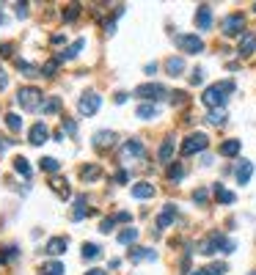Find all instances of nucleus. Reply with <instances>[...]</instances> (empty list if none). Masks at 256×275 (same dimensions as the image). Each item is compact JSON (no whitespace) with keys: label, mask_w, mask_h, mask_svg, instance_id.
Masks as SVG:
<instances>
[{"label":"nucleus","mask_w":256,"mask_h":275,"mask_svg":"<svg viewBox=\"0 0 256 275\" xmlns=\"http://www.w3.org/2000/svg\"><path fill=\"white\" fill-rule=\"evenodd\" d=\"M50 190L55 193V196L61 198V201H69V196H72V190H69V182L66 179H61V176H55L50 182Z\"/></svg>","instance_id":"14"},{"label":"nucleus","mask_w":256,"mask_h":275,"mask_svg":"<svg viewBox=\"0 0 256 275\" xmlns=\"http://www.w3.org/2000/svg\"><path fill=\"white\" fill-rule=\"evenodd\" d=\"M182 176H185V165H182V163H171V168H168V179H171V182H179Z\"/></svg>","instance_id":"33"},{"label":"nucleus","mask_w":256,"mask_h":275,"mask_svg":"<svg viewBox=\"0 0 256 275\" xmlns=\"http://www.w3.org/2000/svg\"><path fill=\"white\" fill-rule=\"evenodd\" d=\"M154 259H157V253L152 248H132L130 251V261H154Z\"/></svg>","instance_id":"16"},{"label":"nucleus","mask_w":256,"mask_h":275,"mask_svg":"<svg viewBox=\"0 0 256 275\" xmlns=\"http://www.w3.org/2000/svg\"><path fill=\"white\" fill-rule=\"evenodd\" d=\"M193 201H196V204H207V201H210V193H207L204 187H201V190L193 193Z\"/></svg>","instance_id":"41"},{"label":"nucleus","mask_w":256,"mask_h":275,"mask_svg":"<svg viewBox=\"0 0 256 275\" xmlns=\"http://www.w3.org/2000/svg\"><path fill=\"white\" fill-rule=\"evenodd\" d=\"M220 154H223V157H237L240 154V140H223V143H220Z\"/></svg>","instance_id":"25"},{"label":"nucleus","mask_w":256,"mask_h":275,"mask_svg":"<svg viewBox=\"0 0 256 275\" xmlns=\"http://www.w3.org/2000/svg\"><path fill=\"white\" fill-rule=\"evenodd\" d=\"M210 146V138L204 132H190L185 140H182V157H190V154H198Z\"/></svg>","instance_id":"3"},{"label":"nucleus","mask_w":256,"mask_h":275,"mask_svg":"<svg viewBox=\"0 0 256 275\" xmlns=\"http://www.w3.org/2000/svg\"><path fill=\"white\" fill-rule=\"evenodd\" d=\"M77 14H80V3H69V6L64 9V19H66V22L77 19Z\"/></svg>","instance_id":"38"},{"label":"nucleus","mask_w":256,"mask_h":275,"mask_svg":"<svg viewBox=\"0 0 256 275\" xmlns=\"http://www.w3.org/2000/svg\"><path fill=\"white\" fill-rule=\"evenodd\" d=\"M248 275H256V272H248Z\"/></svg>","instance_id":"54"},{"label":"nucleus","mask_w":256,"mask_h":275,"mask_svg":"<svg viewBox=\"0 0 256 275\" xmlns=\"http://www.w3.org/2000/svg\"><path fill=\"white\" fill-rule=\"evenodd\" d=\"M226 242H229V239H226L220 231H212L210 237H204V239H201V245H198V253H204V256H212V253H218V251L223 253Z\"/></svg>","instance_id":"5"},{"label":"nucleus","mask_w":256,"mask_h":275,"mask_svg":"<svg viewBox=\"0 0 256 275\" xmlns=\"http://www.w3.org/2000/svg\"><path fill=\"white\" fill-rule=\"evenodd\" d=\"M165 72H168L171 77H179L182 72H185V58H179V55L168 58V61H165Z\"/></svg>","instance_id":"18"},{"label":"nucleus","mask_w":256,"mask_h":275,"mask_svg":"<svg viewBox=\"0 0 256 275\" xmlns=\"http://www.w3.org/2000/svg\"><path fill=\"white\" fill-rule=\"evenodd\" d=\"M17 102H19V107H25L28 113L39 110V107H44V102H42V91H39L36 85H28V88H19V94H17Z\"/></svg>","instance_id":"2"},{"label":"nucleus","mask_w":256,"mask_h":275,"mask_svg":"<svg viewBox=\"0 0 256 275\" xmlns=\"http://www.w3.org/2000/svg\"><path fill=\"white\" fill-rule=\"evenodd\" d=\"M66 248H69V239H66V237H52V239H47V253H50V256H61Z\"/></svg>","instance_id":"15"},{"label":"nucleus","mask_w":256,"mask_h":275,"mask_svg":"<svg viewBox=\"0 0 256 275\" xmlns=\"http://www.w3.org/2000/svg\"><path fill=\"white\" fill-rule=\"evenodd\" d=\"M83 47H86V39H75V44L66 47V50L58 55V64H61V61H72V58H77V52L83 50Z\"/></svg>","instance_id":"17"},{"label":"nucleus","mask_w":256,"mask_h":275,"mask_svg":"<svg viewBox=\"0 0 256 275\" xmlns=\"http://www.w3.org/2000/svg\"><path fill=\"white\" fill-rule=\"evenodd\" d=\"M91 143L97 146V149H107V146L116 143V132H113V130H99L97 135L91 138Z\"/></svg>","instance_id":"11"},{"label":"nucleus","mask_w":256,"mask_h":275,"mask_svg":"<svg viewBox=\"0 0 256 275\" xmlns=\"http://www.w3.org/2000/svg\"><path fill=\"white\" fill-rule=\"evenodd\" d=\"M6 151V143H0V154H3Z\"/></svg>","instance_id":"52"},{"label":"nucleus","mask_w":256,"mask_h":275,"mask_svg":"<svg viewBox=\"0 0 256 275\" xmlns=\"http://www.w3.org/2000/svg\"><path fill=\"white\" fill-rule=\"evenodd\" d=\"M42 110L47 113V116H52V113H58V110H61V99H58V97H50V99H47V102H44V107H42Z\"/></svg>","instance_id":"35"},{"label":"nucleus","mask_w":256,"mask_h":275,"mask_svg":"<svg viewBox=\"0 0 256 275\" xmlns=\"http://www.w3.org/2000/svg\"><path fill=\"white\" fill-rule=\"evenodd\" d=\"M17 17H28V6L25 3H17Z\"/></svg>","instance_id":"46"},{"label":"nucleus","mask_w":256,"mask_h":275,"mask_svg":"<svg viewBox=\"0 0 256 275\" xmlns=\"http://www.w3.org/2000/svg\"><path fill=\"white\" fill-rule=\"evenodd\" d=\"M234 91V83L232 80H220V83L210 85V88H204V94H201V102H204L207 107H212V110H223L226 102H229V94Z\"/></svg>","instance_id":"1"},{"label":"nucleus","mask_w":256,"mask_h":275,"mask_svg":"<svg viewBox=\"0 0 256 275\" xmlns=\"http://www.w3.org/2000/svg\"><path fill=\"white\" fill-rule=\"evenodd\" d=\"M127 102V94H116V105H124Z\"/></svg>","instance_id":"50"},{"label":"nucleus","mask_w":256,"mask_h":275,"mask_svg":"<svg viewBox=\"0 0 256 275\" xmlns=\"http://www.w3.org/2000/svg\"><path fill=\"white\" fill-rule=\"evenodd\" d=\"M174 220H177V206H174V204H165L163 212L157 215V229H168Z\"/></svg>","instance_id":"13"},{"label":"nucleus","mask_w":256,"mask_h":275,"mask_svg":"<svg viewBox=\"0 0 256 275\" xmlns=\"http://www.w3.org/2000/svg\"><path fill=\"white\" fill-rule=\"evenodd\" d=\"M86 215H89V198L77 196L75 198V209H72V220H83Z\"/></svg>","instance_id":"19"},{"label":"nucleus","mask_w":256,"mask_h":275,"mask_svg":"<svg viewBox=\"0 0 256 275\" xmlns=\"http://www.w3.org/2000/svg\"><path fill=\"white\" fill-rule=\"evenodd\" d=\"M127 179H130V176H127V171H116V182H119V185H124Z\"/></svg>","instance_id":"48"},{"label":"nucleus","mask_w":256,"mask_h":275,"mask_svg":"<svg viewBox=\"0 0 256 275\" xmlns=\"http://www.w3.org/2000/svg\"><path fill=\"white\" fill-rule=\"evenodd\" d=\"M223 36H240L242 30H245V14L242 11H234V14H229L226 19H223Z\"/></svg>","instance_id":"8"},{"label":"nucleus","mask_w":256,"mask_h":275,"mask_svg":"<svg viewBox=\"0 0 256 275\" xmlns=\"http://www.w3.org/2000/svg\"><path fill=\"white\" fill-rule=\"evenodd\" d=\"M6 85H9V77H6V72H3V66H0V91L6 88Z\"/></svg>","instance_id":"47"},{"label":"nucleus","mask_w":256,"mask_h":275,"mask_svg":"<svg viewBox=\"0 0 256 275\" xmlns=\"http://www.w3.org/2000/svg\"><path fill=\"white\" fill-rule=\"evenodd\" d=\"M14 171H17V173H22L25 179H28L31 173H33V171H31V165H28V160H25V157H17V160H14Z\"/></svg>","instance_id":"34"},{"label":"nucleus","mask_w":256,"mask_h":275,"mask_svg":"<svg viewBox=\"0 0 256 275\" xmlns=\"http://www.w3.org/2000/svg\"><path fill=\"white\" fill-rule=\"evenodd\" d=\"M253 11H256V3H253Z\"/></svg>","instance_id":"53"},{"label":"nucleus","mask_w":256,"mask_h":275,"mask_svg":"<svg viewBox=\"0 0 256 275\" xmlns=\"http://www.w3.org/2000/svg\"><path fill=\"white\" fill-rule=\"evenodd\" d=\"M64 132H69V135H75V132H77V124L66 118V121H64Z\"/></svg>","instance_id":"43"},{"label":"nucleus","mask_w":256,"mask_h":275,"mask_svg":"<svg viewBox=\"0 0 256 275\" xmlns=\"http://www.w3.org/2000/svg\"><path fill=\"white\" fill-rule=\"evenodd\" d=\"M215 198H218L220 204H234V201H237V196H234L232 190H226L223 185H215Z\"/></svg>","instance_id":"24"},{"label":"nucleus","mask_w":256,"mask_h":275,"mask_svg":"<svg viewBox=\"0 0 256 275\" xmlns=\"http://www.w3.org/2000/svg\"><path fill=\"white\" fill-rule=\"evenodd\" d=\"M102 256V248L97 242H83V259H99Z\"/></svg>","instance_id":"28"},{"label":"nucleus","mask_w":256,"mask_h":275,"mask_svg":"<svg viewBox=\"0 0 256 275\" xmlns=\"http://www.w3.org/2000/svg\"><path fill=\"white\" fill-rule=\"evenodd\" d=\"M196 28L198 30H210L212 28V9H210V6H198V11H196Z\"/></svg>","instance_id":"12"},{"label":"nucleus","mask_w":256,"mask_h":275,"mask_svg":"<svg viewBox=\"0 0 256 275\" xmlns=\"http://www.w3.org/2000/svg\"><path fill=\"white\" fill-rule=\"evenodd\" d=\"M86 275H107L105 270H91V272H86Z\"/></svg>","instance_id":"51"},{"label":"nucleus","mask_w":256,"mask_h":275,"mask_svg":"<svg viewBox=\"0 0 256 275\" xmlns=\"http://www.w3.org/2000/svg\"><path fill=\"white\" fill-rule=\"evenodd\" d=\"M55 69H58V61L44 64V66H42V77H52V75H55Z\"/></svg>","instance_id":"40"},{"label":"nucleus","mask_w":256,"mask_h":275,"mask_svg":"<svg viewBox=\"0 0 256 275\" xmlns=\"http://www.w3.org/2000/svg\"><path fill=\"white\" fill-rule=\"evenodd\" d=\"M113 218H116V223H127V220H130V212H119V215H113Z\"/></svg>","instance_id":"45"},{"label":"nucleus","mask_w":256,"mask_h":275,"mask_svg":"<svg viewBox=\"0 0 256 275\" xmlns=\"http://www.w3.org/2000/svg\"><path fill=\"white\" fill-rule=\"evenodd\" d=\"M251 176H253V163H240L237 165V185H248L251 182Z\"/></svg>","instance_id":"20"},{"label":"nucleus","mask_w":256,"mask_h":275,"mask_svg":"<svg viewBox=\"0 0 256 275\" xmlns=\"http://www.w3.org/2000/svg\"><path fill=\"white\" fill-rule=\"evenodd\" d=\"M207 121H210L212 127H220V124H226V110H212L210 116H207Z\"/></svg>","instance_id":"36"},{"label":"nucleus","mask_w":256,"mask_h":275,"mask_svg":"<svg viewBox=\"0 0 256 275\" xmlns=\"http://www.w3.org/2000/svg\"><path fill=\"white\" fill-rule=\"evenodd\" d=\"M0 55H11V44H0Z\"/></svg>","instance_id":"49"},{"label":"nucleus","mask_w":256,"mask_h":275,"mask_svg":"<svg viewBox=\"0 0 256 275\" xmlns=\"http://www.w3.org/2000/svg\"><path fill=\"white\" fill-rule=\"evenodd\" d=\"M42 275H64V264L61 261H47L42 267Z\"/></svg>","instance_id":"32"},{"label":"nucleus","mask_w":256,"mask_h":275,"mask_svg":"<svg viewBox=\"0 0 256 275\" xmlns=\"http://www.w3.org/2000/svg\"><path fill=\"white\" fill-rule=\"evenodd\" d=\"M99 105H102V97H99L97 91H86L83 97L77 99V110L83 113V116H94V113L99 110Z\"/></svg>","instance_id":"7"},{"label":"nucleus","mask_w":256,"mask_h":275,"mask_svg":"<svg viewBox=\"0 0 256 275\" xmlns=\"http://www.w3.org/2000/svg\"><path fill=\"white\" fill-rule=\"evenodd\" d=\"M113 229H116V218H105L102 223H99V231H105V234H110Z\"/></svg>","instance_id":"39"},{"label":"nucleus","mask_w":256,"mask_h":275,"mask_svg":"<svg viewBox=\"0 0 256 275\" xmlns=\"http://www.w3.org/2000/svg\"><path fill=\"white\" fill-rule=\"evenodd\" d=\"M135 113H138V118H154V116H157V105H152V102H140Z\"/></svg>","instance_id":"26"},{"label":"nucleus","mask_w":256,"mask_h":275,"mask_svg":"<svg viewBox=\"0 0 256 275\" xmlns=\"http://www.w3.org/2000/svg\"><path fill=\"white\" fill-rule=\"evenodd\" d=\"M201 80H204V69L198 66V69H193V75H190V83H193V85H201Z\"/></svg>","instance_id":"42"},{"label":"nucleus","mask_w":256,"mask_h":275,"mask_svg":"<svg viewBox=\"0 0 256 275\" xmlns=\"http://www.w3.org/2000/svg\"><path fill=\"white\" fill-rule=\"evenodd\" d=\"M6 124H9L11 132H19V130H22V118H19L17 113H9V116H6Z\"/></svg>","instance_id":"37"},{"label":"nucleus","mask_w":256,"mask_h":275,"mask_svg":"<svg viewBox=\"0 0 256 275\" xmlns=\"http://www.w3.org/2000/svg\"><path fill=\"white\" fill-rule=\"evenodd\" d=\"M237 52H240V58H251L253 55V52H256V36H253V33H242Z\"/></svg>","instance_id":"10"},{"label":"nucleus","mask_w":256,"mask_h":275,"mask_svg":"<svg viewBox=\"0 0 256 275\" xmlns=\"http://www.w3.org/2000/svg\"><path fill=\"white\" fill-rule=\"evenodd\" d=\"M47 138H50V127H47L44 121H36V124L31 127V132H28V140H31L33 146H42Z\"/></svg>","instance_id":"9"},{"label":"nucleus","mask_w":256,"mask_h":275,"mask_svg":"<svg viewBox=\"0 0 256 275\" xmlns=\"http://www.w3.org/2000/svg\"><path fill=\"white\" fill-rule=\"evenodd\" d=\"M177 47L187 55H198V52H204V39L196 33H182V36H177Z\"/></svg>","instance_id":"4"},{"label":"nucleus","mask_w":256,"mask_h":275,"mask_svg":"<svg viewBox=\"0 0 256 275\" xmlns=\"http://www.w3.org/2000/svg\"><path fill=\"white\" fill-rule=\"evenodd\" d=\"M99 165H86L83 171H80V179H83V182H94V179H99Z\"/></svg>","instance_id":"29"},{"label":"nucleus","mask_w":256,"mask_h":275,"mask_svg":"<svg viewBox=\"0 0 256 275\" xmlns=\"http://www.w3.org/2000/svg\"><path fill=\"white\" fill-rule=\"evenodd\" d=\"M39 168H42L44 173H58L61 163H58L55 157H42V160H39Z\"/></svg>","instance_id":"27"},{"label":"nucleus","mask_w":256,"mask_h":275,"mask_svg":"<svg viewBox=\"0 0 256 275\" xmlns=\"http://www.w3.org/2000/svg\"><path fill=\"white\" fill-rule=\"evenodd\" d=\"M17 66H19V69L25 72V75H33V72H36V69H33L31 64H25V61H17Z\"/></svg>","instance_id":"44"},{"label":"nucleus","mask_w":256,"mask_h":275,"mask_svg":"<svg viewBox=\"0 0 256 275\" xmlns=\"http://www.w3.org/2000/svg\"><path fill=\"white\" fill-rule=\"evenodd\" d=\"M119 245H130V242H135L138 239V229H124V231H119Z\"/></svg>","instance_id":"30"},{"label":"nucleus","mask_w":256,"mask_h":275,"mask_svg":"<svg viewBox=\"0 0 256 275\" xmlns=\"http://www.w3.org/2000/svg\"><path fill=\"white\" fill-rule=\"evenodd\" d=\"M171 157H174V138H165L160 151H157V160L160 163H171Z\"/></svg>","instance_id":"23"},{"label":"nucleus","mask_w":256,"mask_h":275,"mask_svg":"<svg viewBox=\"0 0 256 275\" xmlns=\"http://www.w3.org/2000/svg\"><path fill=\"white\" fill-rule=\"evenodd\" d=\"M226 272V264H210V267H201L193 275H223Z\"/></svg>","instance_id":"31"},{"label":"nucleus","mask_w":256,"mask_h":275,"mask_svg":"<svg viewBox=\"0 0 256 275\" xmlns=\"http://www.w3.org/2000/svg\"><path fill=\"white\" fill-rule=\"evenodd\" d=\"M135 97L146 99V102H160V99L168 97V91H165V85H160V83H144L135 88Z\"/></svg>","instance_id":"6"},{"label":"nucleus","mask_w":256,"mask_h":275,"mask_svg":"<svg viewBox=\"0 0 256 275\" xmlns=\"http://www.w3.org/2000/svg\"><path fill=\"white\" fill-rule=\"evenodd\" d=\"M124 154H127V157H144L146 149H144V143H140L138 138H132V140H127V143H124Z\"/></svg>","instance_id":"22"},{"label":"nucleus","mask_w":256,"mask_h":275,"mask_svg":"<svg viewBox=\"0 0 256 275\" xmlns=\"http://www.w3.org/2000/svg\"><path fill=\"white\" fill-rule=\"evenodd\" d=\"M152 196H154V185H149V182H138L135 187H132V198L146 201V198H152Z\"/></svg>","instance_id":"21"}]
</instances>
